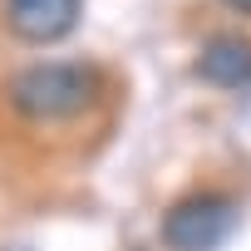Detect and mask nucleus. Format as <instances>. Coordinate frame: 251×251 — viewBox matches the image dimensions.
<instances>
[{"label": "nucleus", "mask_w": 251, "mask_h": 251, "mask_svg": "<svg viewBox=\"0 0 251 251\" xmlns=\"http://www.w3.org/2000/svg\"><path fill=\"white\" fill-rule=\"evenodd\" d=\"M103 84L108 74L89 59H50L5 79V108L30 133H64L99 108Z\"/></svg>", "instance_id": "obj_1"}, {"label": "nucleus", "mask_w": 251, "mask_h": 251, "mask_svg": "<svg viewBox=\"0 0 251 251\" xmlns=\"http://www.w3.org/2000/svg\"><path fill=\"white\" fill-rule=\"evenodd\" d=\"M84 15V0H5V25L25 45H54L64 40Z\"/></svg>", "instance_id": "obj_3"}, {"label": "nucleus", "mask_w": 251, "mask_h": 251, "mask_svg": "<svg viewBox=\"0 0 251 251\" xmlns=\"http://www.w3.org/2000/svg\"><path fill=\"white\" fill-rule=\"evenodd\" d=\"M236 202L226 192H187L163 212V241L168 251H212L231 231Z\"/></svg>", "instance_id": "obj_2"}, {"label": "nucleus", "mask_w": 251, "mask_h": 251, "mask_svg": "<svg viewBox=\"0 0 251 251\" xmlns=\"http://www.w3.org/2000/svg\"><path fill=\"white\" fill-rule=\"evenodd\" d=\"M231 10H241V15H251V0H226Z\"/></svg>", "instance_id": "obj_5"}, {"label": "nucleus", "mask_w": 251, "mask_h": 251, "mask_svg": "<svg viewBox=\"0 0 251 251\" xmlns=\"http://www.w3.org/2000/svg\"><path fill=\"white\" fill-rule=\"evenodd\" d=\"M197 79L212 89H246L251 84V40L246 35H212L197 50Z\"/></svg>", "instance_id": "obj_4"}]
</instances>
